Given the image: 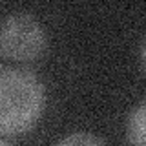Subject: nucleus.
Masks as SVG:
<instances>
[{"mask_svg":"<svg viewBox=\"0 0 146 146\" xmlns=\"http://www.w3.org/2000/svg\"><path fill=\"white\" fill-rule=\"evenodd\" d=\"M126 133L131 146H146V100L131 111L126 124Z\"/></svg>","mask_w":146,"mask_h":146,"instance_id":"obj_3","label":"nucleus"},{"mask_svg":"<svg viewBox=\"0 0 146 146\" xmlns=\"http://www.w3.org/2000/svg\"><path fill=\"white\" fill-rule=\"evenodd\" d=\"M46 48V31L27 13H13L0 24V53L13 60H33Z\"/></svg>","mask_w":146,"mask_h":146,"instance_id":"obj_2","label":"nucleus"},{"mask_svg":"<svg viewBox=\"0 0 146 146\" xmlns=\"http://www.w3.org/2000/svg\"><path fill=\"white\" fill-rule=\"evenodd\" d=\"M55 146H104L97 137L90 135V133H82V131H77V133H71L68 137H64L60 143H57Z\"/></svg>","mask_w":146,"mask_h":146,"instance_id":"obj_4","label":"nucleus"},{"mask_svg":"<svg viewBox=\"0 0 146 146\" xmlns=\"http://www.w3.org/2000/svg\"><path fill=\"white\" fill-rule=\"evenodd\" d=\"M141 58H143V66H144V71H146V38L143 42V49H141Z\"/></svg>","mask_w":146,"mask_h":146,"instance_id":"obj_5","label":"nucleus"},{"mask_svg":"<svg viewBox=\"0 0 146 146\" xmlns=\"http://www.w3.org/2000/svg\"><path fill=\"white\" fill-rule=\"evenodd\" d=\"M44 108V86L31 71L0 66V133L18 135L36 122Z\"/></svg>","mask_w":146,"mask_h":146,"instance_id":"obj_1","label":"nucleus"},{"mask_svg":"<svg viewBox=\"0 0 146 146\" xmlns=\"http://www.w3.org/2000/svg\"><path fill=\"white\" fill-rule=\"evenodd\" d=\"M0 146H7V144H4V143H0Z\"/></svg>","mask_w":146,"mask_h":146,"instance_id":"obj_6","label":"nucleus"}]
</instances>
